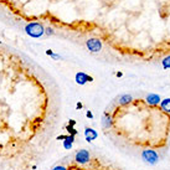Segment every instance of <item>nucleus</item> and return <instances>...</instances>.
I'll return each mask as SVG.
<instances>
[{"instance_id":"nucleus-7","label":"nucleus","mask_w":170,"mask_h":170,"mask_svg":"<svg viewBox=\"0 0 170 170\" xmlns=\"http://www.w3.org/2000/svg\"><path fill=\"white\" fill-rule=\"evenodd\" d=\"M85 137H86V140L87 142H92L97 137H98V134H97V132L92 128H86L85 129Z\"/></svg>"},{"instance_id":"nucleus-9","label":"nucleus","mask_w":170,"mask_h":170,"mask_svg":"<svg viewBox=\"0 0 170 170\" xmlns=\"http://www.w3.org/2000/svg\"><path fill=\"white\" fill-rule=\"evenodd\" d=\"M160 107L164 112L166 113H170V98H165L160 102Z\"/></svg>"},{"instance_id":"nucleus-13","label":"nucleus","mask_w":170,"mask_h":170,"mask_svg":"<svg viewBox=\"0 0 170 170\" xmlns=\"http://www.w3.org/2000/svg\"><path fill=\"white\" fill-rule=\"evenodd\" d=\"M45 32H46L47 35H52V34H54V29H52V28H47V29H45Z\"/></svg>"},{"instance_id":"nucleus-3","label":"nucleus","mask_w":170,"mask_h":170,"mask_svg":"<svg viewBox=\"0 0 170 170\" xmlns=\"http://www.w3.org/2000/svg\"><path fill=\"white\" fill-rule=\"evenodd\" d=\"M86 46L91 52H100L102 50V41L100 39H88L86 41Z\"/></svg>"},{"instance_id":"nucleus-6","label":"nucleus","mask_w":170,"mask_h":170,"mask_svg":"<svg viewBox=\"0 0 170 170\" xmlns=\"http://www.w3.org/2000/svg\"><path fill=\"white\" fill-rule=\"evenodd\" d=\"M145 101H147V103L150 104V106H157V104H159V103L161 102L160 97H159L158 94H154V93L148 94V96H147V98H145Z\"/></svg>"},{"instance_id":"nucleus-5","label":"nucleus","mask_w":170,"mask_h":170,"mask_svg":"<svg viewBox=\"0 0 170 170\" xmlns=\"http://www.w3.org/2000/svg\"><path fill=\"white\" fill-rule=\"evenodd\" d=\"M75 80H76V83H78V85L82 86V85H86L87 82H92L93 81V77L89 76V75H87V74H85V72H77Z\"/></svg>"},{"instance_id":"nucleus-14","label":"nucleus","mask_w":170,"mask_h":170,"mask_svg":"<svg viewBox=\"0 0 170 170\" xmlns=\"http://www.w3.org/2000/svg\"><path fill=\"white\" fill-rule=\"evenodd\" d=\"M52 170H67V169H66L63 165H57V166H55Z\"/></svg>"},{"instance_id":"nucleus-2","label":"nucleus","mask_w":170,"mask_h":170,"mask_svg":"<svg viewBox=\"0 0 170 170\" xmlns=\"http://www.w3.org/2000/svg\"><path fill=\"white\" fill-rule=\"evenodd\" d=\"M142 158H143V160H144L145 163H148V164H150V165L157 164L158 160H159L158 154H157L154 150H150V149L144 150V152L142 153Z\"/></svg>"},{"instance_id":"nucleus-18","label":"nucleus","mask_w":170,"mask_h":170,"mask_svg":"<svg viewBox=\"0 0 170 170\" xmlns=\"http://www.w3.org/2000/svg\"><path fill=\"white\" fill-rule=\"evenodd\" d=\"M122 76H123L122 72H117V77H122Z\"/></svg>"},{"instance_id":"nucleus-4","label":"nucleus","mask_w":170,"mask_h":170,"mask_svg":"<svg viewBox=\"0 0 170 170\" xmlns=\"http://www.w3.org/2000/svg\"><path fill=\"white\" fill-rule=\"evenodd\" d=\"M89 159H91V155H89L88 150H86V149L78 150L76 153V155H75V160L78 164H87L89 161Z\"/></svg>"},{"instance_id":"nucleus-16","label":"nucleus","mask_w":170,"mask_h":170,"mask_svg":"<svg viewBox=\"0 0 170 170\" xmlns=\"http://www.w3.org/2000/svg\"><path fill=\"white\" fill-rule=\"evenodd\" d=\"M86 115H87L88 118H93V114H92V112H91V111H88V112L86 113Z\"/></svg>"},{"instance_id":"nucleus-12","label":"nucleus","mask_w":170,"mask_h":170,"mask_svg":"<svg viewBox=\"0 0 170 170\" xmlns=\"http://www.w3.org/2000/svg\"><path fill=\"white\" fill-rule=\"evenodd\" d=\"M161 63H163V67L166 70V68H170V56H166L163 61H161Z\"/></svg>"},{"instance_id":"nucleus-11","label":"nucleus","mask_w":170,"mask_h":170,"mask_svg":"<svg viewBox=\"0 0 170 170\" xmlns=\"http://www.w3.org/2000/svg\"><path fill=\"white\" fill-rule=\"evenodd\" d=\"M102 126H103L104 128H109V127L112 126V118H111L108 114H106V115L103 117V120H102Z\"/></svg>"},{"instance_id":"nucleus-10","label":"nucleus","mask_w":170,"mask_h":170,"mask_svg":"<svg viewBox=\"0 0 170 170\" xmlns=\"http://www.w3.org/2000/svg\"><path fill=\"white\" fill-rule=\"evenodd\" d=\"M75 142V137L74 135H70V137H66V140L63 142V147L66 149H71L72 148V144Z\"/></svg>"},{"instance_id":"nucleus-1","label":"nucleus","mask_w":170,"mask_h":170,"mask_svg":"<svg viewBox=\"0 0 170 170\" xmlns=\"http://www.w3.org/2000/svg\"><path fill=\"white\" fill-rule=\"evenodd\" d=\"M25 31L29 36H31L34 39H37V37H41L45 34V28L40 22H30L25 26Z\"/></svg>"},{"instance_id":"nucleus-17","label":"nucleus","mask_w":170,"mask_h":170,"mask_svg":"<svg viewBox=\"0 0 170 170\" xmlns=\"http://www.w3.org/2000/svg\"><path fill=\"white\" fill-rule=\"evenodd\" d=\"M52 54H54V51H52V50H47V51H46V55H48V56H51Z\"/></svg>"},{"instance_id":"nucleus-8","label":"nucleus","mask_w":170,"mask_h":170,"mask_svg":"<svg viewBox=\"0 0 170 170\" xmlns=\"http://www.w3.org/2000/svg\"><path fill=\"white\" fill-rule=\"evenodd\" d=\"M132 100H133V97H132L130 94H123V96L119 98V104H122V106L128 104V103L132 102Z\"/></svg>"},{"instance_id":"nucleus-15","label":"nucleus","mask_w":170,"mask_h":170,"mask_svg":"<svg viewBox=\"0 0 170 170\" xmlns=\"http://www.w3.org/2000/svg\"><path fill=\"white\" fill-rule=\"evenodd\" d=\"M51 57H52L54 60H60V59H61V57H60V55H57V54H52V55H51Z\"/></svg>"}]
</instances>
